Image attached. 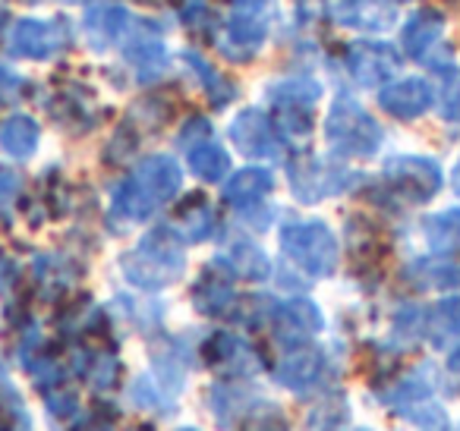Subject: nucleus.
Here are the masks:
<instances>
[{
  "mask_svg": "<svg viewBox=\"0 0 460 431\" xmlns=\"http://www.w3.org/2000/svg\"><path fill=\"white\" fill-rule=\"evenodd\" d=\"M183 173H180L177 161L167 154H152L146 158L114 192V217L129 224L148 221L155 211H161L167 202H173V196L180 192Z\"/></svg>",
  "mask_w": 460,
  "mask_h": 431,
  "instance_id": "f257e3e1",
  "label": "nucleus"
},
{
  "mask_svg": "<svg viewBox=\"0 0 460 431\" xmlns=\"http://www.w3.org/2000/svg\"><path fill=\"white\" fill-rule=\"evenodd\" d=\"M186 255L183 242L173 230L155 227L139 240V246L129 249L120 259V271L139 290H164L173 280L183 277Z\"/></svg>",
  "mask_w": 460,
  "mask_h": 431,
  "instance_id": "f03ea898",
  "label": "nucleus"
},
{
  "mask_svg": "<svg viewBox=\"0 0 460 431\" xmlns=\"http://www.w3.org/2000/svg\"><path fill=\"white\" fill-rule=\"evenodd\" d=\"M325 139L344 158H372L382 148L385 133L363 104L350 95H338L325 117Z\"/></svg>",
  "mask_w": 460,
  "mask_h": 431,
  "instance_id": "7ed1b4c3",
  "label": "nucleus"
},
{
  "mask_svg": "<svg viewBox=\"0 0 460 431\" xmlns=\"http://www.w3.org/2000/svg\"><path fill=\"white\" fill-rule=\"evenodd\" d=\"M281 249L309 277H328L338 268V240L322 221H296L281 230Z\"/></svg>",
  "mask_w": 460,
  "mask_h": 431,
  "instance_id": "20e7f679",
  "label": "nucleus"
},
{
  "mask_svg": "<svg viewBox=\"0 0 460 431\" xmlns=\"http://www.w3.org/2000/svg\"><path fill=\"white\" fill-rule=\"evenodd\" d=\"M278 16V0H234V13L224 29L221 51L234 60H250L269 39Z\"/></svg>",
  "mask_w": 460,
  "mask_h": 431,
  "instance_id": "39448f33",
  "label": "nucleus"
},
{
  "mask_svg": "<svg viewBox=\"0 0 460 431\" xmlns=\"http://www.w3.org/2000/svg\"><path fill=\"white\" fill-rule=\"evenodd\" d=\"M385 186L407 205H426L441 189V167L422 154H401L385 164Z\"/></svg>",
  "mask_w": 460,
  "mask_h": 431,
  "instance_id": "423d86ee",
  "label": "nucleus"
},
{
  "mask_svg": "<svg viewBox=\"0 0 460 431\" xmlns=\"http://www.w3.org/2000/svg\"><path fill=\"white\" fill-rule=\"evenodd\" d=\"M322 89L313 79H288L271 89V108H275V127L284 136H309L315 120V101Z\"/></svg>",
  "mask_w": 460,
  "mask_h": 431,
  "instance_id": "0eeeda50",
  "label": "nucleus"
},
{
  "mask_svg": "<svg viewBox=\"0 0 460 431\" xmlns=\"http://www.w3.org/2000/svg\"><path fill=\"white\" fill-rule=\"evenodd\" d=\"M344 64L353 83L363 85V89H376L397 73L401 54L388 41H353L344 54Z\"/></svg>",
  "mask_w": 460,
  "mask_h": 431,
  "instance_id": "6e6552de",
  "label": "nucleus"
},
{
  "mask_svg": "<svg viewBox=\"0 0 460 431\" xmlns=\"http://www.w3.org/2000/svg\"><path fill=\"white\" fill-rule=\"evenodd\" d=\"M70 41V32H66L64 20H20L10 32V54L22 60H48L58 57L60 51Z\"/></svg>",
  "mask_w": 460,
  "mask_h": 431,
  "instance_id": "1a4fd4ad",
  "label": "nucleus"
},
{
  "mask_svg": "<svg viewBox=\"0 0 460 431\" xmlns=\"http://www.w3.org/2000/svg\"><path fill=\"white\" fill-rule=\"evenodd\" d=\"M347 180H350L347 171L325 164V161L313 158V154L296 158L294 164H290V189L306 205L322 202V198H328V196H338L347 186Z\"/></svg>",
  "mask_w": 460,
  "mask_h": 431,
  "instance_id": "9d476101",
  "label": "nucleus"
},
{
  "mask_svg": "<svg viewBox=\"0 0 460 431\" xmlns=\"http://www.w3.org/2000/svg\"><path fill=\"white\" fill-rule=\"evenodd\" d=\"M322 328H325V318H322L319 305L309 299H290L271 312V330H275L278 343L290 349L306 347L309 337L319 334Z\"/></svg>",
  "mask_w": 460,
  "mask_h": 431,
  "instance_id": "9b49d317",
  "label": "nucleus"
},
{
  "mask_svg": "<svg viewBox=\"0 0 460 431\" xmlns=\"http://www.w3.org/2000/svg\"><path fill=\"white\" fill-rule=\"evenodd\" d=\"M230 139L246 158H278L281 154V142H278L275 123L262 114V110L250 108L230 123Z\"/></svg>",
  "mask_w": 460,
  "mask_h": 431,
  "instance_id": "f8f14e48",
  "label": "nucleus"
},
{
  "mask_svg": "<svg viewBox=\"0 0 460 431\" xmlns=\"http://www.w3.org/2000/svg\"><path fill=\"white\" fill-rule=\"evenodd\" d=\"M378 104H382V110H388L391 117H397V120H420L435 104V92L422 76H407V79H397V83L385 85V89L378 92Z\"/></svg>",
  "mask_w": 460,
  "mask_h": 431,
  "instance_id": "ddd939ff",
  "label": "nucleus"
},
{
  "mask_svg": "<svg viewBox=\"0 0 460 431\" xmlns=\"http://www.w3.org/2000/svg\"><path fill=\"white\" fill-rule=\"evenodd\" d=\"M332 16L338 26L357 32H388L397 22V10L388 0H338Z\"/></svg>",
  "mask_w": 460,
  "mask_h": 431,
  "instance_id": "4468645a",
  "label": "nucleus"
},
{
  "mask_svg": "<svg viewBox=\"0 0 460 431\" xmlns=\"http://www.w3.org/2000/svg\"><path fill=\"white\" fill-rule=\"evenodd\" d=\"M192 303L202 315H224V312L234 309L237 303V293L230 284V268L227 265H208L202 271V277L196 280V290H192Z\"/></svg>",
  "mask_w": 460,
  "mask_h": 431,
  "instance_id": "2eb2a0df",
  "label": "nucleus"
},
{
  "mask_svg": "<svg viewBox=\"0 0 460 431\" xmlns=\"http://www.w3.org/2000/svg\"><path fill=\"white\" fill-rule=\"evenodd\" d=\"M202 353L205 362L224 374H252L259 368V359L250 349V343H243L234 334H215L205 343Z\"/></svg>",
  "mask_w": 460,
  "mask_h": 431,
  "instance_id": "dca6fc26",
  "label": "nucleus"
},
{
  "mask_svg": "<svg viewBox=\"0 0 460 431\" xmlns=\"http://www.w3.org/2000/svg\"><path fill=\"white\" fill-rule=\"evenodd\" d=\"M441 32H445V16L438 10H416L407 26L401 29L403 54L413 60H429L432 48L441 41Z\"/></svg>",
  "mask_w": 460,
  "mask_h": 431,
  "instance_id": "f3484780",
  "label": "nucleus"
},
{
  "mask_svg": "<svg viewBox=\"0 0 460 431\" xmlns=\"http://www.w3.org/2000/svg\"><path fill=\"white\" fill-rule=\"evenodd\" d=\"M123 54H127V60L133 64L136 76H139L142 83H152V79H158L161 73L167 70L164 41H161L158 35H146V29L129 35L127 45H123Z\"/></svg>",
  "mask_w": 460,
  "mask_h": 431,
  "instance_id": "a211bd4d",
  "label": "nucleus"
},
{
  "mask_svg": "<svg viewBox=\"0 0 460 431\" xmlns=\"http://www.w3.org/2000/svg\"><path fill=\"white\" fill-rule=\"evenodd\" d=\"M127 22H129L127 10L117 7V4H102V7H92L89 13H85L83 32L95 51H108L114 41L123 39Z\"/></svg>",
  "mask_w": 460,
  "mask_h": 431,
  "instance_id": "6ab92c4d",
  "label": "nucleus"
},
{
  "mask_svg": "<svg viewBox=\"0 0 460 431\" xmlns=\"http://www.w3.org/2000/svg\"><path fill=\"white\" fill-rule=\"evenodd\" d=\"M322 365H325V356L313 347H296L288 359H281V365L275 368L278 381L290 391H303V387L315 384L322 374Z\"/></svg>",
  "mask_w": 460,
  "mask_h": 431,
  "instance_id": "aec40b11",
  "label": "nucleus"
},
{
  "mask_svg": "<svg viewBox=\"0 0 460 431\" xmlns=\"http://www.w3.org/2000/svg\"><path fill=\"white\" fill-rule=\"evenodd\" d=\"M271 186H275V180H271L269 171H262V167H246V171L234 173V177L227 180L224 198H227L230 205H237V208H252V205H259L269 196Z\"/></svg>",
  "mask_w": 460,
  "mask_h": 431,
  "instance_id": "412c9836",
  "label": "nucleus"
},
{
  "mask_svg": "<svg viewBox=\"0 0 460 431\" xmlns=\"http://www.w3.org/2000/svg\"><path fill=\"white\" fill-rule=\"evenodd\" d=\"M422 236L435 255H460V208L429 215L422 221Z\"/></svg>",
  "mask_w": 460,
  "mask_h": 431,
  "instance_id": "4be33fe9",
  "label": "nucleus"
},
{
  "mask_svg": "<svg viewBox=\"0 0 460 431\" xmlns=\"http://www.w3.org/2000/svg\"><path fill=\"white\" fill-rule=\"evenodd\" d=\"M211 227H215V215H211L205 196L196 192V196L183 198V205H180L177 215H173V233L186 242H199L211 233Z\"/></svg>",
  "mask_w": 460,
  "mask_h": 431,
  "instance_id": "5701e85b",
  "label": "nucleus"
},
{
  "mask_svg": "<svg viewBox=\"0 0 460 431\" xmlns=\"http://www.w3.org/2000/svg\"><path fill=\"white\" fill-rule=\"evenodd\" d=\"M39 139H41V129L29 114L7 117L4 127H0V148H4L7 154H13V158H20V161L32 158L35 148H39Z\"/></svg>",
  "mask_w": 460,
  "mask_h": 431,
  "instance_id": "b1692460",
  "label": "nucleus"
},
{
  "mask_svg": "<svg viewBox=\"0 0 460 431\" xmlns=\"http://www.w3.org/2000/svg\"><path fill=\"white\" fill-rule=\"evenodd\" d=\"M224 265L230 268L234 274H240V277H250V280H262L269 277L271 271V261L265 259V252L256 246V242L250 240H240L230 246V252L224 255Z\"/></svg>",
  "mask_w": 460,
  "mask_h": 431,
  "instance_id": "393cba45",
  "label": "nucleus"
},
{
  "mask_svg": "<svg viewBox=\"0 0 460 431\" xmlns=\"http://www.w3.org/2000/svg\"><path fill=\"white\" fill-rule=\"evenodd\" d=\"M422 330L432 343H445L454 334H460V296L441 299L438 305H432L422 318Z\"/></svg>",
  "mask_w": 460,
  "mask_h": 431,
  "instance_id": "a878e982",
  "label": "nucleus"
},
{
  "mask_svg": "<svg viewBox=\"0 0 460 431\" xmlns=\"http://www.w3.org/2000/svg\"><path fill=\"white\" fill-rule=\"evenodd\" d=\"M407 274L426 290H460V265L454 261H416Z\"/></svg>",
  "mask_w": 460,
  "mask_h": 431,
  "instance_id": "bb28decb",
  "label": "nucleus"
},
{
  "mask_svg": "<svg viewBox=\"0 0 460 431\" xmlns=\"http://www.w3.org/2000/svg\"><path fill=\"white\" fill-rule=\"evenodd\" d=\"M190 167L199 180H205V183H217V180H224V173H227L230 158L217 142L208 139V142H199V145L190 148Z\"/></svg>",
  "mask_w": 460,
  "mask_h": 431,
  "instance_id": "cd10ccee",
  "label": "nucleus"
},
{
  "mask_svg": "<svg viewBox=\"0 0 460 431\" xmlns=\"http://www.w3.org/2000/svg\"><path fill=\"white\" fill-rule=\"evenodd\" d=\"M183 60L192 66V73H196V76L202 79V89H205V95L211 98V104H217V108H221V104H227L230 98H234V85H230L227 79H224L221 73L215 70V66L205 64V60L199 57V54L186 51Z\"/></svg>",
  "mask_w": 460,
  "mask_h": 431,
  "instance_id": "c85d7f7f",
  "label": "nucleus"
},
{
  "mask_svg": "<svg viewBox=\"0 0 460 431\" xmlns=\"http://www.w3.org/2000/svg\"><path fill=\"white\" fill-rule=\"evenodd\" d=\"M438 114L447 123H460V70H445V83L438 92Z\"/></svg>",
  "mask_w": 460,
  "mask_h": 431,
  "instance_id": "c756f323",
  "label": "nucleus"
},
{
  "mask_svg": "<svg viewBox=\"0 0 460 431\" xmlns=\"http://www.w3.org/2000/svg\"><path fill=\"white\" fill-rule=\"evenodd\" d=\"M397 412H403V416H407L410 422H413L416 428H422V431H441L447 425L445 409H441V406H435V403H426V400L403 406V409H397Z\"/></svg>",
  "mask_w": 460,
  "mask_h": 431,
  "instance_id": "7c9ffc66",
  "label": "nucleus"
},
{
  "mask_svg": "<svg viewBox=\"0 0 460 431\" xmlns=\"http://www.w3.org/2000/svg\"><path fill=\"white\" fill-rule=\"evenodd\" d=\"M92 365H95V372H92V378H95V387H114L117 374H120V368H117V362L111 359V356H95L92 359Z\"/></svg>",
  "mask_w": 460,
  "mask_h": 431,
  "instance_id": "2f4dec72",
  "label": "nucleus"
},
{
  "mask_svg": "<svg viewBox=\"0 0 460 431\" xmlns=\"http://www.w3.org/2000/svg\"><path fill=\"white\" fill-rule=\"evenodd\" d=\"M48 403H51V409L58 412V416H70L73 406H76V393L64 391L60 384H51V391H48Z\"/></svg>",
  "mask_w": 460,
  "mask_h": 431,
  "instance_id": "473e14b6",
  "label": "nucleus"
},
{
  "mask_svg": "<svg viewBox=\"0 0 460 431\" xmlns=\"http://www.w3.org/2000/svg\"><path fill=\"white\" fill-rule=\"evenodd\" d=\"M16 192H20V177H16L10 167L0 164V205H7L16 198Z\"/></svg>",
  "mask_w": 460,
  "mask_h": 431,
  "instance_id": "72a5a7b5",
  "label": "nucleus"
},
{
  "mask_svg": "<svg viewBox=\"0 0 460 431\" xmlns=\"http://www.w3.org/2000/svg\"><path fill=\"white\" fill-rule=\"evenodd\" d=\"M199 136V142H208V120H190L186 123V129L180 133V145L183 148H192V139Z\"/></svg>",
  "mask_w": 460,
  "mask_h": 431,
  "instance_id": "f704fd0d",
  "label": "nucleus"
},
{
  "mask_svg": "<svg viewBox=\"0 0 460 431\" xmlns=\"http://www.w3.org/2000/svg\"><path fill=\"white\" fill-rule=\"evenodd\" d=\"M13 265H10L7 259H4V255H0V290H7L10 284H13Z\"/></svg>",
  "mask_w": 460,
  "mask_h": 431,
  "instance_id": "c9c22d12",
  "label": "nucleus"
},
{
  "mask_svg": "<svg viewBox=\"0 0 460 431\" xmlns=\"http://www.w3.org/2000/svg\"><path fill=\"white\" fill-rule=\"evenodd\" d=\"M76 431H114V428H111V422H108V418H98V416H92L89 422H83Z\"/></svg>",
  "mask_w": 460,
  "mask_h": 431,
  "instance_id": "e433bc0d",
  "label": "nucleus"
},
{
  "mask_svg": "<svg viewBox=\"0 0 460 431\" xmlns=\"http://www.w3.org/2000/svg\"><path fill=\"white\" fill-rule=\"evenodd\" d=\"M246 431H284V425H278L275 428V418H256V422H250V428Z\"/></svg>",
  "mask_w": 460,
  "mask_h": 431,
  "instance_id": "4c0bfd02",
  "label": "nucleus"
},
{
  "mask_svg": "<svg viewBox=\"0 0 460 431\" xmlns=\"http://www.w3.org/2000/svg\"><path fill=\"white\" fill-rule=\"evenodd\" d=\"M447 368H451V372H460V347L451 349V356H447Z\"/></svg>",
  "mask_w": 460,
  "mask_h": 431,
  "instance_id": "58836bf2",
  "label": "nucleus"
},
{
  "mask_svg": "<svg viewBox=\"0 0 460 431\" xmlns=\"http://www.w3.org/2000/svg\"><path fill=\"white\" fill-rule=\"evenodd\" d=\"M451 186H454V192L460 196V161H457V167H454V173H451Z\"/></svg>",
  "mask_w": 460,
  "mask_h": 431,
  "instance_id": "ea45409f",
  "label": "nucleus"
},
{
  "mask_svg": "<svg viewBox=\"0 0 460 431\" xmlns=\"http://www.w3.org/2000/svg\"><path fill=\"white\" fill-rule=\"evenodd\" d=\"M64 4H83V0H64Z\"/></svg>",
  "mask_w": 460,
  "mask_h": 431,
  "instance_id": "a19ab883",
  "label": "nucleus"
},
{
  "mask_svg": "<svg viewBox=\"0 0 460 431\" xmlns=\"http://www.w3.org/2000/svg\"><path fill=\"white\" fill-rule=\"evenodd\" d=\"M180 431H196V428H180Z\"/></svg>",
  "mask_w": 460,
  "mask_h": 431,
  "instance_id": "79ce46f5",
  "label": "nucleus"
},
{
  "mask_svg": "<svg viewBox=\"0 0 460 431\" xmlns=\"http://www.w3.org/2000/svg\"><path fill=\"white\" fill-rule=\"evenodd\" d=\"M0 20H4V13H0Z\"/></svg>",
  "mask_w": 460,
  "mask_h": 431,
  "instance_id": "37998d69",
  "label": "nucleus"
},
{
  "mask_svg": "<svg viewBox=\"0 0 460 431\" xmlns=\"http://www.w3.org/2000/svg\"><path fill=\"white\" fill-rule=\"evenodd\" d=\"M363 431H366V428H363Z\"/></svg>",
  "mask_w": 460,
  "mask_h": 431,
  "instance_id": "c03bdc74",
  "label": "nucleus"
}]
</instances>
